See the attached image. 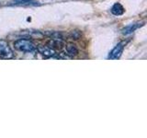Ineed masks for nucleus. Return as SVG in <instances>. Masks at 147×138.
<instances>
[{"instance_id": "f257e3e1", "label": "nucleus", "mask_w": 147, "mask_h": 138, "mask_svg": "<svg viewBox=\"0 0 147 138\" xmlns=\"http://www.w3.org/2000/svg\"><path fill=\"white\" fill-rule=\"evenodd\" d=\"M14 46H15V49L20 51V52L30 53H34L37 52L36 45L31 41L27 39H20L16 41L14 43Z\"/></svg>"}, {"instance_id": "f03ea898", "label": "nucleus", "mask_w": 147, "mask_h": 138, "mask_svg": "<svg viewBox=\"0 0 147 138\" xmlns=\"http://www.w3.org/2000/svg\"><path fill=\"white\" fill-rule=\"evenodd\" d=\"M0 57L3 59H12L14 53L6 41L0 40Z\"/></svg>"}, {"instance_id": "7ed1b4c3", "label": "nucleus", "mask_w": 147, "mask_h": 138, "mask_svg": "<svg viewBox=\"0 0 147 138\" xmlns=\"http://www.w3.org/2000/svg\"><path fill=\"white\" fill-rule=\"evenodd\" d=\"M125 45H126V41H121L115 47L113 48V50L111 52L109 53L108 59L109 60H118L121 58V54L123 53V50L125 48Z\"/></svg>"}, {"instance_id": "20e7f679", "label": "nucleus", "mask_w": 147, "mask_h": 138, "mask_svg": "<svg viewBox=\"0 0 147 138\" xmlns=\"http://www.w3.org/2000/svg\"><path fill=\"white\" fill-rule=\"evenodd\" d=\"M37 51L41 54L43 55L45 58H52L53 57L56 53L53 49H52L49 46H43V45H40L37 47Z\"/></svg>"}, {"instance_id": "39448f33", "label": "nucleus", "mask_w": 147, "mask_h": 138, "mask_svg": "<svg viewBox=\"0 0 147 138\" xmlns=\"http://www.w3.org/2000/svg\"><path fill=\"white\" fill-rule=\"evenodd\" d=\"M144 25V22H137V23H133V24H130L124 28V29L121 30V33L123 35H129Z\"/></svg>"}, {"instance_id": "423d86ee", "label": "nucleus", "mask_w": 147, "mask_h": 138, "mask_svg": "<svg viewBox=\"0 0 147 138\" xmlns=\"http://www.w3.org/2000/svg\"><path fill=\"white\" fill-rule=\"evenodd\" d=\"M48 45H49V47H51L53 50L55 49L61 50L63 47L64 43L62 38H53L48 41Z\"/></svg>"}, {"instance_id": "0eeeda50", "label": "nucleus", "mask_w": 147, "mask_h": 138, "mask_svg": "<svg viewBox=\"0 0 147 138\" xmlns=\"http://www.w3.org/2000/svg\"><path fill=\"white\" fill-rule=\"evenodd\" d=\"M65 54L69 57H74L78 54V49L73 43H68L65 45Z\"/></svg>"}, {"instance_id": "6e6552de", "label": "nucleus", "mask_w": 147, "mask_h": 138, "mask_svg": "<svg viewBox=\"0 0 147 138\" xmlns=\"http://www.w3.org/2000/svg\"><path fill=\"white\" fill-rule=\"evenodd\" d=\"M124 12H125V9L119 3L114 4L113 7H111V13L114 16H121Z\"/></svg>"}, {"instance_id": "1a4fd4ad", "label": "nucleus", "mask_w": 147, "mask_h": 138, "mask_svg": "<svg viewBox=\"0 0 147 138\" xmlns=\"http://www.w3.org/2000/svg\"><path fill=\"white\" fill-rule=\"evenodd\" d=\"M14 5H36L37 3L32 0H17L14 1Z\"/></svg>"}, {"instance_id": "9d476101", "label": "nucleus", "mask_w": 147, "mask_h": 138, "mask_svg": "<svg viewBox=\"0 0 147 138\" xmlns=\"http://www.w3.org/2000/svg\"><path fill=\"white\" fill-rule=\"evenodd\" d=\"M69 37L73 40H78L81 37V32L79 30H72L69 34Z\"/></svg>"}]
</instances>
